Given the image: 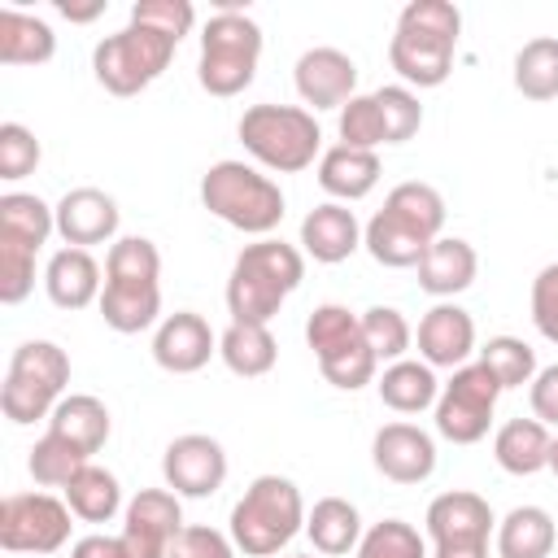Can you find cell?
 <instances>
[{
	"instance_id": "41",
	"label": "cell",
	"mask_w": 558,
	"mask_h": 558,
	"mask_svg": "<svg viewBox=\"0 0 558 558\" xmlns=\"http://www.w3.org/2000/svg\"><path fill=\"white\" fill-rule=\"evenodd\" d=\"M371 96H375V105H379V118H384L388 144H405V140H414V135H418V126H423V105H418V96H414L405 83L375 87Z\"/></svg>"
},
{
	"instance_id": "9",
	"label": "cell",
	"mask_w": 558,
	"mask_h": 558,
	"mask_svg": "<svg viewBox=\"0 0 558 558\" xmlns=\"http://www.w3.org/2000/svg\"><path fill=\"white\" fill-rule=\"evenodd\" d=\"M174 48H179V39H170L153 26H140V22H126L122 31L105 35L92 48V74L105 92L135 96V92H144L148 83H157L166 74Z\"/></svg>"
},
{
	"instance_id": "29",
	"label": "cell",
	"mask_w": 558,
	"mask_h": 558,
	"mask_svg": "<svg viewBox=\"0 0 558 558\" xmlns=\"http://www.w3.org/2000/svg\"><path fill=\"white\" fill-rule=\"evenodd\" d=\"M375 388H379V401L388 410H397V414H418V410L436 405V397H440L436 371L427 362H414V357H401V362L384 366Z\"/></svg>"
},
{
	"instance_id": "6",
	"label": "cell",
	"mask_w": 558,
	"mask_h": 558,
	"mask_svg": "<svg viewBox=\"0 0 558 558\" xmlns=\"http://www.w3.org/2000/svg\"><path fill=\"white\" fill-rule=\"evenodd\" d=\"M257 61H262V26L240 9V4H222L218 13H209V22L201 26V61H196V78L209 96H240L253 78H257Z\"/></svg>"
},
{
	"instance_id": "4",
	"label": "cell",
	"mask_w": 558,
	"mask_h": 558,
	"mask_svg": "<svg viewBox=\"0 0 558 558\" xmlns=\"http://www.w3.org/2000/svg\"><path fill=\"white\" fill-rule=\"evenodd\" d=\"M305 527L301 488L288 475H257L231 506V545L248 558H275Z\"/></svg>"
},
{
	"instance_id": "12",
	"label": "cell",
	"mask_w": 558,
	"mask_h": 558,
	"mask_svg": "<svg viewBox=\"0 0 558 558\" xmlns=\"http://www.w3.org/2000/svg\"><path fill=\"white\" fill-rule=\"evenodd\" d=\"M183 506L170 488H140L122 510V545L126 558H170L174 536L183 532Z\"/></svg>"
},
{
	"instance_id": "17",
	"label": "cell",
	"mask_w": 558,
	"mask_h": 558,
	"mask_svg": "<svg viewBox=\"0 0 558 558\" xmlns=\"http://www.w3.org/2000/svg\"><path fill=\"white\" fill-rule=\"evenodd\" d=\"M371 462L392 484H423L436 471V440L414 423H384L371 440Z\"/></svg>"
},
{
	"instance_id": "37",
	"label": "cell",
	"mask_w": 558,
	"mask_h": 558,
	"mask_svg": "<svg viewBox=\"0 0 558 558\" xmlns=\"http://www.w3.org/2000/svg\"><path fill=\"white\" fill-rule=\"evenodd\" d=\"M87 462H92V458H87V453H78L70 440H61V436L44 432V436L31 445L26 471H31V480H35L39 488H65V484L87 466Z\"/></svg>"
},
{
	"instance_id": "22",
	"label": "cell",
	"mask_w": 558,
	"mask_h": 558,
	"mask_svg": "<svg viewBox=\"0 0 558 558\" xmlns=\"http://www.w3.org/2000/svg\"><path fill=\"white\" fill-rule=\"evenodd\" d=\"M379 170H384V166H379V153H371V148H349V144H331V148L318 157V187H323L331 201L349 205V201H362V196L375 192Z\"/></svg>"
},
{
	"instance_id": "25",
	"label": "cell",
	"mask_w": 558,
	"mask_h": 558,
	"mask_svg": "<svg viewBox=\"0 0 558 558\" xmlns=\"http://www.w3.org/2000/svg\"><path fill=\"white\" fill-rule=\"evenodd\" d=\"M362 514L353 501L344 497H318L310 510H305V536L314 541V554H327V558H344L357 549L362 541Z\"/></svg>"
},
{
	"instance_id": "39",
	"label": "cell",
	"mask_w": 558,
	"mask_h": 558,
	"mask_svg": "<svg viewBox=\"0 0 558 558\" xmlns=\"http://www.w3.org/2000/svg\"><path fill=\"white\" fill-rule=\"evenodd\" d=\"M362 336H366L371 353H375L379 362H388V366L401 362L405 349L414 344V327H410L405 314L392 310V305H371V310H362Z\"/></svg>"
},
{
	"instance_id": "24",
	"label": "cell",
	"mask_w": 558,
	"mask_h": 558,
	"mask_svg": "<svg viewBox=\"0 0 558 558\" xmlns=\"http://www.w3.org/2000/svg\"><path fill=\"white\" fill-rule=\"evenodd\" d=\"M48 432L61 436V440H70L78 453L92 458V453H100L105 440H109V410H105V401L92 397V392H65V397L57 401V410L48 414Z\"/></svg>"
},
{
	"instance_id": "42",
	"label": "cell",
	"mask_w": 558,
	"mask_h": 558,
	"mask_svg": "<svg viewBox=\"0 0 558 558\" xmlns=\"http://www.w3.org/2000/svg\"><path fill=\"white\" fill-rule=\"evenodd\" d=\"M357 331H362V314H353L349 305H336V301L318 305L305 318V344L314 349V357L327 353V349H336V344H344V340H353Z\"/></svg>"
},
{
	"instance_id": "51",
	"label": "cell",
	"mask_w": 558,
	"mask_h": 558,
	"mask_svg": "<svg viewBox=\"0 0 558 558\" xmlns=\"http://www.w3.org/2000/svg\"><path fill=\"white\" fill-rule=\"evenodd\" d=\"M57 13L61 17H70V22H92V17H100L105 13V0H92V4H57Z\"/></svg>"
},
{
	"instance_id": "30",
	"label": "cell",
	"mask_w": 558,
	"mask_h": 558,
	"mask_svg": "<svg viewBox=\"0 0 558 558\" xmlns=\"http://www.w3.org/2000/svg\"><path fill=\"white\" fill-rule=\"evenodd\" d=\"M362 244H366V253H371L379 266H388V270H410V266L423 262V253H427L432 240H423L414 227H405L401 218H392L388 209H379V214L362 227Z\"/></svg>"
},
{
	"instance_id": "31",
	"label": "cell",
	"mask_w": 558,
	"mask_h": 558,
	"mask_svg": "<svg viewBox=\"0 0 558 558\" xmlns=\"http://www.w3.org/2000/svg\"><path fill=\"white\" fill-rule=\"evenodd\" d=\"M61 493H65V506L74 510V519H83V523H109L122 510L118 475L109 466H96V462H87Z\"/></svg>"
},
{
	"instance_id": "38",
	"label": "cell",
	"mask_w": 558,
	"mask_h": 558,
	"mask_svg": "<svg viewBox=\"0 0 558 558\" xmlns=\"http://www.w3.org/2000/svg\"><path fill=\"white\" fill-rule=\"evenodd\" d=\"M475 362L488 366V375L501 384V392H506V388H523V384L536 379V349H532L527 340H519V336H493V340L480 349Z\"/></svg>"
},
{
	"instance_id": "47",
	"label": "cell",
	"mask_w": 558,
	"mask_h": 558,
	"mask_svg": "<svg viewBox=\"0 0 558 558\" xmlns=\"http://www.w3.org/2000/svg\"><path fill=\"white\" fill-rule=\"evenodd\" d=\"M532 323L549 344H558V262L541 266L532 279Z\"/></svg>"
},
{
	"instance_id": "21",
	"label": "cell",
	"mask_w": 558,
	"mask_h": 558,
	"mask_svg": "<svg viewBox=\"0 0 558 558\" xmlns=\"http://www.w3.org/2000/svg\"><path fill=\"white\" fill-rule=\"evenodd\" d=\"M44 288H48V301L57 310H87L92 301H100V262L92 257V248H57L48 257V270H44Z\"/></svg>"
},
{
	"instance_id": "36",
	"label": "cell",
	"mask_w": 558,
	"mask_h": 558,
	"mask_svg": "<svg viewBox=\"0 0 558 558\" xmlns=\"http://www.w3.org/2000/svg\"><path fill=\"white\" fill-rule=\"evenodd\" d=\"M318 371H323V379H327L331 388H344V392H357V388H366V384H375V371H379V357L371 353V344H366V336L357 331L353 340H344V344H336V349H327V353H318Z\"/></svg>"
},
{
	"instance_id": "40",
	"label": "cell",
	"mask_w": 558,
	"mask_h": 558,
	"mask_svg": "<svg viewBox=\"0 0 558 558\" xmlns=\"http://www.w3.org/2000/svg\"><path fill=\"white\" fill-rule=\"evenodd\" d=\"M353 558H427V541L405 519H379L362 532Z\"/></svg>"
},
{
	"instance_id": "7",
	"label": "cell",
	"mask_w": 558,
	"mask_h": 558,
	"mask_svg": "<svg viewBox=\"0 0 558 558\" xmlns=\"http://www.w3.org/2000/svg\"><path fill=\"white\" fill-rule=\"evenodd\" d=\"M235 135L253 161L279 174H301L305 166H314V157H323V131L301 105H248L240 113Z\"/></svg>"
},
{
	"instance_id": "20",
	"label": "cell",
	"mask_w": 558,
	"mask_h": 558,
	"mask_svg": "<svg viewBox=\"0 0 558 558\" xmlns=\"http://www.w3.org/2000/svg\"><path fill=\"white\" fill-rule=\"evenodd\" d=\"M301 248L323 262V266H336L344 257H353L362 248V222L349 205L340 201H323L314 205L305 218H301Z\"/></svg>"
},
{
	"instance_id": "33",
	"label": "cell",
	"mask_w": 558,
	"mask_h": 558,
	"mask_svg": "<svg viewBox=\"0 0 558 558\" xmlns=\"http://www.w3.org/2000/svg\"><path fill=\"white\" fill-rule=\"evenodd\" d=\"M52 231H57V209L48 201H39L35 192H4L0 196V235L4 240H17V244L39 253Z\"/></svg>"
},
{
	"instance_id": "46",
	"label": "cell",
	"mask_w": 558,
	"mask_h": 558,
	"mask_svg": "<svg viewBox=\"0 0 558 558\" xmlns=\"http://www.w3.org/2000/svg\"><path fill=\"white\" fill-rule=\"evenodd\" d=\"M131 22L153 26V31L170 35V39H183L196 26V9H192V0H135L131 4Z\"/></svg>"
},
{
	"instance_id": "49",
	"label": "cell",
	"mask_w": 558,
	"mask_h": 558,
	"mask_svg": "<svg viewBox=\"0 0 558 558\" xmlns=\"http://www.w3.org/2000/svg\"><path fill=\"white\" fill-rule=\"evenodd\" d=\"M527 401H532V418L558 427V362L536 371V379L527 384Z\"/></svg>"
},
{
	"instance_id": "11",
	"label": "cell",
	"mask_w": 558,
	"mask_h": 558,
	"mask_svg": "<svg viewBox=\"0 0 558 558\" xmlns=\"http://www.w3.org/2000/svg\"><path fill=\"white\" fill-rule=\"evenodd\" d=\"M70 506L52 493H9L0 501V549L57 554L70 541Z\"/></svg>"
},
{
	"instance_id": "13",
	"label": "cell",
	"mask_w": 558,
	"mask_h": 558,
	"mask_svg": "<svg viewBox=\"0 0 558 558\" xmlns=\"http://www.w3.org/2000/svg\"><path fill=\"white\" fill-rule=\"evenodd\" d=\"M427 536H432V549H488V536H493V506L471 493V488H449L440 497H432L427 514Z\"/></svg>"
},
{
	"instance_id": "26",
	"label": "cell",
	"mask_w": 558,
	"mask_h": 558,
	"mask_svg": "<svg viewBox=\"0 0 558 558\" xmlns=\"http://www.w3.org/2000/svg\"><path fill=\"white\" fill-rule=\"evenodd\" d=\"M549 427L541 418H510L493 436V458L506 475H536L549 466Z\"/></svg>"
},
{
	"instance_id": "52",
	"label": "cell",
	"mask_w": 558,
	"mask_h": 558,
	"mask_svg": "<svg viewBox=\"0 0 558 558\" xmlns=\"http://www.w3.org/2000/svg\"><path fill=\"white\" fill-rule=\"evenodd\" d=\"M545 471H554V475H558V436L549 440V466H545Z\"/></svg>"
},
{
	"instance_id": "2",
	"label": "cell",
	"mask_w": 558,
	"mask_h": 558,
	"mask_svg": "<svg viewBox=\"0 0 558 558\" xmlns=\"http://www.w3.org/2000/svg\"><path fill=\"white\" fill-rule=\"evenodd\" d=\"M305 279V253L296 244H283L275 235L253 240L240 248L227 275V314L231 323H262L283 310V301L301 288Z\"/></svg>"
},
{
	"instance_id": "34",
	"label": "cell",
	"mask_w": 558,
	"mask_h": 558,
	"mask_svg": "<svg viewBox=\"0 0 558 558\" xmlns=\"http://www.w3.org/2000/svg\"><path fill=\"white\" fill-rule=\"evenodd\" d=\"M384 209L392 218H401L405 227H414L423 240H440V231H445V196L432 183H418V179L397 183L384 196Z\"/></svg>"
},
{
	"instance_id": "8",
	"label": "cell",
	"mask_w": 558,
	"mask_h": 558,
	"mask_svg": "<svg viewBox=\"0 0 558 558\" xmlns=\"http://www.w3.org/2000/svg\"><path fill=\"white\" fill-rule=\"evenodd\" d=\"M70 384V357L52 340H26L13 349L4 384H0V410L13 427H26L35 418H48Z\"/></svg>"
},
{
	"instance_id": "18",
	"label": "cell",
	"mask_w": 558,
	"mask_h": 558,
	"mask_svg": "<svg viewBox=\"0 0 558 558\" xmlns=\"http://www.w3.org/2000/svg\"><path fill=\"white\" fill-rule=\"evenodd\" d=\"M471 353H475V318H471L462 305L440 301V305H432V310L418 318V357H423L432 371H436V366L458 371V366L471 362Z\"/></svg>"
},
{
	"instance_id": "48",
	"label": "cell",
	"mask_w": 558,
	"mask_h": 558,
	"mask_svg": "<svg viewBox=\"0 0 558 558\" xmlns=\"http://www.w3.org/2000/svg\"><path fill=\"white\" fill-rule=\"evenodd\" d=\"M170 558H235V545H231V536H222L209 523H187L174 536Z\"/></svg>"
},
{
	"instance_id": "50",
	"label": "cell",
	"mask_w": 558,
	"mask_h": 558,
	"mask_svg": "<svg viewBox=\"0 0 558 558\" xmlns=\"http://www.w3.org/2000/svg\"><path fill=\"white\" fill-rule=\"evenodd\" d=\"M70 558H126V545H122V536H105V532H92V536L74 541Z\"/></svg>"
},
{
	"instance_id": "19",
	"label": "cell",
	"mask_w": 558,
	"mask_h": 558,
	"mask_svg": "<svg viewBox=\"0 0 558 558\" xmlns=\"http://www.w3.org/2000/svg\"><path fill=\"white\" fill-rule=\"evenodd\" d=\"M52 209H57V235L70 248H92L118 235V201L100 187H70Z\"/></svg>"
},
{
	"instance_id": "43",
	"label": "cell",
	"mask_w": 558,
	"mask_h": 558,
	"mask_svg": "<svg viewBox=\"0 0 558 558\" xmlns=\"http://www.w3.org/2000/svg\"><path fill=\"white\" fill-rule=\"evenodd\" d=\"M340 144H349V148H379V144H388V131H384V118H379V105H375V96H353L344 109H340Z\"/></svg>"
},
{
	"instance_id": "32",
	"label": "cell",
	"mask_w": 558,
	"mask_h": 558,
	"mask_svg": "<svg viewBox=\"0 0 558 558\" xmlns=\"http://www.w3.org/2000/svg\"><path fill=\"white\" fill-rule=\"evenodd\" d=\"M554 519L541 506H514L497 523V554L501 558H549L554 554Z\"/></svg>"
},
{
	"instance_id": "10",
	"label": "cell",
	"mask_w": 558,
	"mask_h": 558,
	"mask_svg": "<svg viewBox=\"0 0 558 558\" xmlns=\"http://www.w3.org/2000/svg\"><path fill=\"white\" fill-rule=\"evenodd\" d=\"M501 384L488 375L484 362H466L449 375V384H440L436 397V432L453 445H475L488 436L493 410H497Z\"/></svg>"
},
{
	"instance_id": "53",
	"label": "cell",
	"mask_w": 558,
	"mask_h": 558,
	"mask_svg": "<svg viewBox=\"0 0 558 558\" xmlns=\"http://www.w3.org/2000/svg\"><path fill=\"white\" fill-rule=\"evenodd\" d=\"M292 558H314V554H292Z\"/></svg>"
},
{
	"instance_id": "1",
	"label": "cell",
	"mask_w": 558,
	"mask_h": 558,
	"mask_svg": "<svg viewBox=\"0 0 558 558\" xmlns=\"http://www.w3.org/2000/svg\"><path fill=\"white\" fill-rule=\"evenodd\" d=\"M462 13L449 0H410L388 39V65L405 87H440L453 74Z\"/></svg>"
},
{
	"instance_id": "23",
	"label": "cell",
	"mask_w": 558,
	"mask_h": 558,
	"mask_svg": "<svg viewBox=\"0 0 558 558\" xmlns=\"http://www.w3.org/2000/svg\"><path fill=\"white\" fill-rule=\"evenodd\" d=\"M414 270H418V288L427 296H440L445 301V296H458V292H466L475 283L480 257H475V248L466 240L440 235V240L427 244V253H423V262Z\"/></svg>"
},
{
	"instance_id": "35",
	"label": "cell",
	"mask_w": 558,
	"mask_h": 558,
	"mask_svg": "<svg viewBox=\"0 0 558 558\" xmlns=\"http://www.w3.org/2000/svg\"><path fill=\"white\" fill-rule=\"evenodd\" d=\"M514 92L523 100L558 96V39L554 35H536L514 52Z\"/></svg>"
},
{
	"instance_id": "3",
	"label": "cell",
	"mask_w": 558,
	"mask_h": 558,
	"mask_svg": "<svg viewBox=\"0 0 558 558\" xmlns=\"http://www.w3.org/2000/svg\"><path fill=\"white\" fill-rule=\"evenodd\" d=\"M105 327L135 336L157 323L161 314V253L144 235H122L109 244L105 257V292H100Z\"/></svg>"
},
{
	"instance_id": "15",
	"label": "cell",
	"mask_w": 558,
	"mask_h": 558,
	"mask_svg": "<svg viewBox=\"0 0 558 558\" xmlns=\"http://www.w3.org/2000/svg\"><path fill=\"white\" fill-rule=\"evenodd\" d=\"M292 83H296V96L310 109H344L357 96V65L340 48H327V44L323 48H305L296 57Z\"/></svg>"
},
{
	"instance_id": "14",
	"label": "cell",
	"mask_w": 558,
	"mask_h": 558,
	"mask_svg": "<svg viewBox=\"0 0 558 558\" xmlns=\"http://www.w3.org/2000/svg\"><path fill=\"white\" fill-rule=\"evenodd\" d=\"M161 475L179 497H214L227 480V449L205 432L174 436L161 453Z\"/></svg>"
},
{
	"instance_id": "45",
	"label": "cell",
	"mask_w": 558,
	"mask_h": 558,
	"mask_svg": "<svg viewBox=\"0 0 558 558\" xmlns=\"http://www.w3.org/2000/svg\"><path fill=\"white\" fill-rule=\"evenodd\" d=\"M35 288V248L0 235V305H22Z\"/></svg>"
},
{
	"instance_id": "27",
	"label": "cell",
	"mask_w": 558,
	"mask_h": 558,
	"mask_svg": "<svg viewBox=\"0 0 558 558\" xmlns=\"http://www.w3.org/2000/svg\"><path fill=\"white\" fill-rule=\"evenodd\" d=\"M57 52V35L44 17L22 13L13 4L0 9V61L4 65H44Z\"/></svg>"
},
{
	"instance_id": "5",
	"label": "cell",
	"mask_w": 558,
	"mask_h": 558,
	"mask_svg": "<svg viewBox=\"0 0 558 558\" xmlns=\"http://www.w3.org/2000/svg\"><path fill=\"white\" fill-rule=\"evenodd\" d=\"M201 205L222 218L227 227L266 240L283 222V192L270 174L244 166V161H214L201 179Z\"/></svg>"
},
{
	"instance_id": "16",
	"label": "cell",
	"mask_w": 558,
	"mask_h": 558,
	"mask_svg": "<svg viewBox=\"0 0 558 558\" xmlns=\"http://www.w3.org/2000/svg\"><path fill=\"white\" fill-rule=\"evenodd\" d=\"M218 353V336L196 310H174L153 331V362L170 375H196Z\"/></svg>"
},
{
	"instance_id": "44",
	"label": "cell",
	"mask_w": 558,
	"mask_h": 558,
	"mask_svg": "<svg viewBox=\"0 0 558 558\" xmlns=\"http://www.w3.org/2000/svg\"><path fill=\"white\" fill-rule=\"evenodd\" d=\"M39 157H44V153H39V140H35L31 126H22V122H0V179H4V183H17V179L35 174Z\"/></svg>"
},
{
	"instance_id": "28",
	"label": "cell",
	"mask_w": 558,
	"mask_h": 558,
	"mask_svg": "<svg viewBox=\"0 0 558 558\" xmlns=\"http://www.w3.org/2000/svg\"><path fill=\"white\" fill-rule=\"evenodd\" d=\"M218 357L227 362L231 375L257 379V375H270V371H275L279 344H275L270 327H262V323H231V327L218 336Z\"/></svg>"
}]
</instances>
